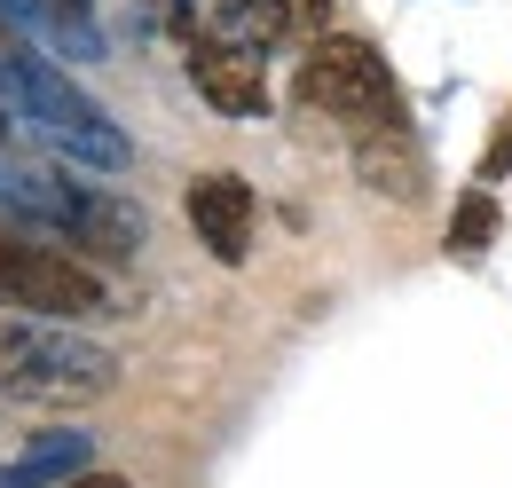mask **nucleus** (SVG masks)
Segmentation results:
<instances>
[{"label":"nucleus","instance_id":"6e6552de","mask_svg":"<svg viewBox=\"0 0 512 488\" xmlns=\"http://www.w3.org/2000/svg\"><path fill=\"white\" fill-rule=\"evenodd\" d=\"M355 174H363V189H379V197H394V205H410V197L426 189V158H418V134H410V126L363 134V142H355Z\"/></svg>","mask_w":512,"mask_h":488},{"label":"nucleus","instance_id":"f03ea898","mask_svg":"<svg viewBox=\"0 0 512 488\" xmlns=\"http://www.w3.org/2000/svg\"><path fill=\"white\" fill-rule=\"evenodd\" d=\"M0 103H8V119H24L32 134H48V142H56L64 158H79L87 174H127L134 166V142L119 134V119H111L103 103H87V87H71L32 40H16V48L0 56Z\"/></svg>","mask_w":512,"mask_h":488},{"label":"nucleus","instance_id":"4468645a","mask_svg":"<svg viewBox=\"0 0 512 488\" xmlns=\"http://www.w3.org/2000/svg\"><path fill=\"white\" fill-rule=\"evenodd\" d=\"M16 40H24V32H16V24H8V16H0V56H8V48H16Z\"/></svg>","mask_w":512,"mask_h":488},{"label":"nucleus","instance_id":"f3484780","mask_svg":"<svg viewBox=\"0 0 512 488\" xmlns=\"http://www.w3.org/2000/svg\"><path fill=\"white\" fill-rule=\"evenodd\" d=\"M158 8H166V0H158Z\"/></svg>","mask_w":512,"mask_h":488},{"label":"nucleus","instance_id":"423d86ee","mask_svg":"<svg viewBox=\"0 0 512 488\" xmlns=\"http://www.w3.org/2000/svg\"><path fill=\"white\" fill-rule=\"evenodd\" d=\"M190 229L221 268H245V252H253V182L245 174H197L190 182Z\"/></svg>","mask_w":512,"mask_h":488},{"label":"nucleus","instance_id":"0eeeda50","mask_svg":"<svg viewBox=\"0 0 512 488\" xmlns=\"http://www.w3.org/2000/svg\"><path fill=\"white\" fill-rule=\"evenodd\" d=\"M87 465H95V441L56 426V433H32L24 449L0 457V488H64V481H79Z\"/></svg>","mask_w":512,"mask_h":488},{"label":"nucleus","instance_id":"7ed1b4c3","mask_svg":"<svg viewBox=\"0 0 512 488\" xmlns=\"http://www.w3.org/2000/svg\"><path fill=\"white\" fill-rule=\"evenodd\" d=\"M119 386V355L71 323L0 315V394L8 402H95Z\"/></svg>","mask_w":512,"mask_h":488},{"label":"nucleus","instance_id":"f8f14e48","mask_svg":"<svg viewBox=\"0 0 512 488\" xmlns=\"http://www.w3.org/2000/svg\"><path fill=\"white\" fill-rule=\"evenodd\" d=\"M505 166H512V119L497 126V142H489V158H481V189H489V182H505Z\"/></svg>","mask_w":512,"mask_h":488},{"label":"nucleus","instance_id":"9b49d317","mask_svg":"<svg viewBox=\"0 0 512 488\" xmlns=\"http://www.w3.org/2000/svg\"><path fill=\"white\" fill-rule=\"evenodd\" d=\"M40 8H48V32H56L64 48H87V56H95V8H87V0H32V24H40Z\"/></svg>","mask_w":512,"mask_h":488},{"label":"nucleus","instance_id":"1a4fd4ad","mask_svg":"<svg viewBox=\"0 0 512 488\" xmlns=\"http://www.w3.org/2000/svg\"><path fill=\"white\" fill-rule=\"evenodd\" d=\"M489 244H497V197H489V189H465V205L449 213V252L473 260V252H489Z\"/></svg>","mask_w":512,"mask_h":488},{"label":"nucleus","instance_id":"9d476101","mask_svg":"<svg viewBox=\"0 0 512 488\" xmlns=\"http://www.w3.org/2000/svg\"><path fill=\"white\" fill-rule=\"evenodd\" d=\"M253 8L276 24V40H300V32L323 40V24H331V0H253Z\"/></svg>","mask_w":512,"mask_h":488},{"label":"nucleus","instance_id":"ddd939ff","mask_svg":"<svg viewBox=\"0 0 512 488\" xmlns=\"http://www.w3.org/2000/svg\"><path fill=\"white\" fill-rule=\"evenodd\" d=\"M64 488H134L127 473H95V465H87V473H79V481H64Z\"/></svg>","mask_w":512,"mask_h":488},{"label":"nucleus","instance_id":"dca6fc26","mask_svg":"<svg viewBox=\"0 0 512 488\" xmlns=\"http://www.w3.org/2000/svg\"><path fill=\"white\" fill-rule=\"evenodd\" d=\"M0 8H16V16H24V8H32V0H0Z\"/></svg>","mask_w":512,"mask_h":488},{"label":"nucleus","instance_id":"2eb2a0df","mask_svg":"<svg viewBox=\"0 0 512 488\" xmlns=\"http://www.w3.org/2000/svg\"><path fill=\"white\" fill-rule=\"evenodd\" d=\"M8 126H16V119H8V103H0V142H8Z\"/></svg>","mask_w":512,"mask_h":488},{"label":"nucleus","instance_id":"20e7f679","mask_svg":"<svg viewBox=\"0 0 512 488\" xmlns=\"http://www.w3.org/2000/svg\"><path fill=\"white\" fill-rule=\"evenodd\" d=\"M300 103L323 111V119H339L355 142L386 134V126H410V103H402L386 56L371 40H355V32H323L316 48H308V63H300Z\"/></svg>","mask_w":512,"mask_h":488},{"label":"nucleus","instance_id":"f257e3e1","mask_svg":"<svg viewBox=\"0 0 512 488\" xmlns=\"http://www.w3.org/2000/svg\"><path fill=\"white\" fill-rule=\"evenodd\" d=\"M0 213L48 229V237L79 252V260H134L142 252V205L119 189L71 182L56 166H24V158H0Z\"/></svg>","mask_w":512,"mask_h":488},{"label":"nucleus","instance_id":"39448f33","mask_svg":"<svg viewBox=\"0 0 512 488\" xmlns=\"http://www.w3.org/2000/svg\"><path fill=\"white\" fill-rule=\"evenodd\" d=\"M0 307H16V315H103L111 284L95 276V260H79L64 244L0 229Z\"/></svg>","mask_w":512,"mask_h":488}]
</instances>
